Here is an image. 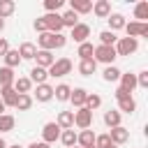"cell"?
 I'll return each instance as SVG.
<instances>
[{
	"mask_svg": "<svg viewBox=\"0 0 148 148\" xmlns=\"http://www.w3.org/2000/svg\"><path fill=\"white\" fill-rule=\"evenodd\" d=\"M67 44V37L65 35H56V32H42L39 35V46L42 51H51V49H62Z\"/></svg>",
	"mask_w": 148,
	"mask_h": 148,
	"instance_id": "obj_1",
	"label": "cell"
},
{
	"mask_svg": "<svg viewBox=\"0 0 148 148\" xmlns=\"http://www.w3.org/2000/svg\"><path fill=\"white\" fill-rule=\"evenodd\" d=\"M113 49H116V56H130V53H134L139 49V42L134 37H120Z\"/></svg>",
	"mask_w": 148,
	"mask_h": 148,
	"instance_id": "obj_2",
	"label": "cell"
},
{
	"mask_svg": "<svg viewBox=\"0 0 148 148\" xmlns=\"http://www.w3.org/2000/svg\"><path fill=\"white\" fill-rule=\"evenodd\" d=\"M69 72H72V60H69V58H60V60H56V62L49 67L46 74L56 79V76H65V74H69Z\"/></svg>",
	"mask_w": 148,
	"mask_h": 148,
	"instance_id": "obj_3",
	"label": "cell"
},
{
	"mask_svg": "<svg viewBox=\"0 0 148 148\" xmlns=\"http://www.w3.org/2000/svg\"><path fill=\"white\" fill-rule=\"evenodd\" d=\"M92 56H95V58H92L95 62L99 60V62H106V65H111V62H113V60L118 58V56H116V49H113V46H102V44H99V46L95 49V53H92Z\"/></svg>",
	"mask_w": 148,
	"mask_h": 148,
	"instance_id": "obj_4",
	"label": "cell"
},
{
	"mask_svg": "<svg viewBox=\"0 0 148 148\" xmlns=\"http://www.w3.org/2000/svg\"><path fill=\"white\" fill-rule=\"evenodd\" d=\"M116 99H118V106H120V111H127V113H132V111L136 109V104H134L132 95H130L127 90H123V88H118V90H116Z\"/></svg>",
	"mask_w": 148,
	"mask_h": 148,
	"instance_id": "obj_5",
	"label": "cell"
},
{
	"mask_svg": "<svg viewBox=\"0 0 148 148\" xmlns=\"http://www.w3.org/2000/svg\"><path fill=\"white\" fill-rule=\"evenodd\" d=\"M90 123H92V111L86 109V106H81V109L74 113V125H79L81 130H88Z\"/></svg>",
	"mask_w": 148,
	"mask_h": 148,
	"instance_id": "obj_6",
	"label": "cell"
},
{
	"mask_svg": "<svg viewBox=\"0 0 148 148\" xmlns=\"http://www.w3.org/2000/svg\"><path fill=\"white\" fill-rule=\"evenodd\" d=\"M125 30H127V37H139V35H148V23L143 21H134V23H125Z\"/></svg>",
	"mask_w": 148,
	"mask_h": 148,
	"instance_id": "obj_7",
	"label": "cell"
},
{
	"mask_svg": "<svg viewBox=\"0 0 148 148\" xmlns=\"http://www.w3.org/2000/svg\"><path fill=\"white\" fill-rule=\"evenodd\" d=\"M42 136H44V143L51 146L56 139H60V127H58L56 123H46L44 130H42Z\"/></svg>",
	"mask_w": 148,
	"mask_h": 148,
	"instance_id": "obj_8",
	"label": "cell"
},
{
	"mask_svg": "<svg viewBox=\"0 0 148 148\" xmlns=\"http://www.w3.org/2000/svg\"><path fill=\"white\" fill-rule=\"evenodd\" d=\"M44 18V23H46V32H60L62 30V21H60V14H46V16H42Z\"/></svg>",
	"mask_w": 148,
	"mask_h": 148,
	"instance_id": "obj_9",
	"label": "cell"
},
{
	"mask_svg": "<svg viewBox=\"0 0 148 148\" xmlns=\"http://www.w3.org/2000/svg\"><path fill=\"white\" fill-rule=\"evenodd\" d=\"M88 35H90V28H88L86 23H76V25L72 28V39L79 42V44H83V42L88 39Z\"/></svg>",
	"mask_w": 148,
	"mask_h": 148,
	"instance_id": "obj_10",
	"label": "cell"
},
{
	"mask_svg": "<svg viewBox=\"0 0 148 148\" xmlns=\"http://www.w3.org/2000/svg\"><path fill=\"white\" fill-rule=\"evenodd\" d=\"M90 9H92V2L90 0H72L69 2V12H74L76 16L79 14H88Z\"/></svg>",
	"mask_w": 148,
	"mask_h": 148,
	"instance_id": "obj_11",
	"label": "cell"
},
{
	"mask_svg": "<svg viewBox=\"0 0 148 148\" xmlns=\"http://www.w3.org/2000/svg\"><path fill=\"white\" fill-rule=\"evenodd\" d=\"M56 125L62 127V130H72V127H74V111H60Z\"/></svg>",
	"mask_w": 148,
	"mask_h": 148,
	"instance_id": "obj_12",
	"label": "cell"
},
{
	"mask_svg": "<svg viewBox=\"0 0 148 148\" xmlns=\"http://www.w3.org/2000/svg\"><path fill=\"white\" fill-rule=\"evenodd\" d=\"M14 81H16L14 69H9V67H0V88H12Z\"/></svg>",
	"mask_w": 148,
	"mask_h": 148,
	"instance_id": "obj_13",
	"label": "cell"
},
{
	"mask_svg": "<svg viewBox=\"0 0 148 148\" xmlns=\"http://www.w3.org/2000/svg\"><path fill=\"white\" fill-rule=\"evenodd\" d=\"M35 58H37V67H42V69H46V67H51V65L56 62V58L51 56V51H42V49L37 51Z\"/></svg>",
	"mask_w": 148,
	"mask_h": 148,
	"instance_id": "obj_14",
	"label": "cell"
},
{
	"mask_svg": "<svg viewBox=\"0 0 148 148\" xmlns=\"http://www.w3.org/2000/svg\"><path fill=\"white\" fill-rule=\"evenodd\" d=\"M109 139H111V143H125L127 139H130V132L125 130V127H113L111 130V134H109Z\"/></svg>",
	"mask_w": 148,
	"mask_h": 148,
	"instance_id": "obj_15",
	"label": "cell"
},
{
	"mask_svg": "<svg viewBox=\"0 0 148 148\" xmlns=\"http://www.w3.org/2000/svg\"><path fill=\"white\" fill-rule=\"evenodd\" d=\"M92 9H95V14H97L99 18H109V16H111V5H109V0H97V2L92 5Z\"/></svg>",
	"mask_w": 148,
	"mask_h": 148,
	"instance_id": "obj_16",
	"label": "cell"
},
{
	"mask_svg": "<svg viewBox=\"0 0 148 148\" xmlns=\"http://www.w3.org/2000/svg\"><path fill=\"white\" fill-rule=\"evenodd\" d=\"M86 97H88V92L83 90V88H74L72 90V95H69V102L74 104V106H86Z\"/></svg>",
	"mask_w": 148,
	"mask_h": 148,
	"instance_id": "obj_17",
	"label": "cell"
},
{
	"mask_svg": "<svg viewBox=\"0 0 148 148\" xmlns=\"http://www.w3.org/2000/svg\"><path fill=\"white\" fill-rule=\"evenodd\" d=\"M76 143H81V148L95 146V134H92V130H83L81 134H76Z\"/></svg>",
	"mask_w": 148,
	"mask_h": 148,
	"instance_id": "obj_18",
	"label": "cell"
},
{
	"mask_svg": "<svg viewBox=\"0 0 148 148\" xmlns=\"http://www.w3.org/2000/svg\"><path fill=\"white\" fill-rule=\"evenodd\" d=\"M18 56H21V60H32V58L37 56V49H35V44H30V42H23V44H21V49H18Z\"/></svg>",
	"mask_w": 148,
	"mask_h": 148,
	"instance_id": "obj_19",
	"label": "cell"
},
{
	"mask_svg": "<svg viewBox=\"0 0 148 148\" xmlns=\"http://www.w3.org/2000/svg\"><path fill=\"white\" fill-rule=\"evenodd\" d=\"M120 88L132 92L136 88V74H120Z\"/></svg>",
	"mask_w": 148,
	"mask_h": 148,
	"instance_id": "obj_20",
	"label": "cell"
},
{
	"mask_svg": "<svg viewBox=\"0 0 148 148\" xmlns=\"http://www.w3.org/2000/svg\"><path fill=\"white\" fill-rule=\"evenodd\" d=\"M0 95H2V104H5V106H14V104H16L18 92H16L14 88H2V90H0Z\"/></svg>",
	"mask_w": 148,
	"mask_h": 148,
	"instance_id": "obj_21",
	"label": "cell"
},
{
	"mask_svg": "<svg viewBox=\"0 0 148 148\" xmlns=\"http://www.w3.org/2000/svg\"><path fill=\"white\" fill-rule=\"evenodd\" d=\"M95 69H97V62H95L92 58H88V60H81V62H79V72H81L83 76L95 74Z\"/></svg>",
	"mask_w": 148,
	"mask_h": 148,
	"instance_id": "obj_22",
	"label": "cell"
},
{
	"mask_svg": "<svg viewBox=\"0 0 148 148\" xmlns=\"http://www.w3.org/2000/svg\"><path fill=\"white\" fill-rule=\"evenodd\" d=\"M46 69H42V67H32L30 69V81H35L37 86H42V83H46Z\"/></svg>",
	"mask_w": 148,
	"mask_h": 148,
	"instance_id": "obj_23",
	"label": "cell"
},
{
	"mask_svg": "<svg viewBox=\"0 0 148 148\" xmlns=\"http://www.w3.org/2000/svg\"><path fill=\"white\" fill-rule=\"evenodd\" d=\"M51 97H53V88H51L49 83L37 86V99H39V102H49Z\"/></svg>",
	"mask_w": 148,
	"mask_h": 148,
	"instance_id": "obj_24",
	"label": "cell"
},
{
	"mask_svg": "<svg viewBox=\"0 0 148 148\" xmlns=\"http://www.w3.org/2000/svg\"><path fill=\"white\" fill-rule=\"evenodd\" d=\"M53 95H56V99L67 102V99H69V95H72V88H69L67 83H60L58 88H53Z\"/></svg>",
	"mask_w": 148,
	"mask_h": 148,
	"instance_id": "obj_25",
	"label": "cell"
},
{
	"mask_svg": "<svg viewBox=\"0 0 148 148\" xmlns=\"http://www.w3.org/2000/svg\"><path fill=\"white\" fill-rule=\"evenodd\" d=\"M30 86H32V81H30V79H16L12 88H14V90H16L18 95H28V90H30Z\"/></svg>",
	"mask_w": 148,
	"mask_h": 148,
	"instance_id": "obj_26",
	"label": "cell"
},
{
	"mask_svg": "<svg viewBox=\"0 0 148 148\" xmlns=\"http://www.w3.org/2000/svg\"><path fill=\"white\" fill-rule=\"evenodd\" d=\"M18 62H21V56H18V51H7V53H5V67L14 69Z\"/></svg>",
	"mask_w": 148,
	"mask_h": 148,
	"instance_id": "obj_27",
	"label": "cell"
},
{
	"mask_svg": "<svg viewBox=\"0 0 148 148\" xmlns=\"http://www.w3.org/2000/svg\"><path fill=\"white\" fill-rule=\"evenodd\" d=\"M104 123L113 130V127H120V113L118 111H106L104 113Z\"/></svg>",
	"mask_w": 148,
	"mask_h": 148,
	"instance_id": "obj_28",
	"label": "cell"
},
{
	"mask_svg": "<svg viewBox=\"0 0 148 148\" xmlns=\"http://www.w3.org/2000/svg\"><path fill=\"white\" fill-rule=\"evenodd\" d=\"M109 25H111V32L125 28V16H123V14H111V16H109Z\"/></svg>",
	"mask_w": 148,
	"mask_h": 148,
	"instance_id": "obj_29",
	"label": "cell"
},
{
	"mask_svg": "<svg viewBox=\"0 0 148 148\" xmlns=\"http://www.w3.org/2000/svg\"><path fill=\"white\" fill-rule=\"evenodd\" d=\"M14 106H16L18 111H28V109L32 106V97H30V95H18V97H16V104H14Z\"/></svg>",
	"mask_w": 148,
	"mask_h": 148,
	"instance_id": "obj_30",
	"label": "cell"
},
{
	"mask_svg": "<svg viewBox=\"0 0 148 148\" xmlns=\"http://www.w3.org/2000/svg\"><path fill=\"white\" fill-rule=\"evenodd\" d=\"M60 141H62L67 148H74V143H76V132H74V130H65V132L60 134Z\"/></svg>",
	"mask_w": 148,
	"mask_h": 148,
	"instance_id": "obj_31",
	"label": "cell"
},
{
	"mask_svg": "<svg viewBox=\"0 0 148 148\" xmlns=\"http://www.w3.org/2000/svg\"><path fill=\"white\" fill-rule=\"evenodd\" d=\"M14 9H16L14 0H0V18H5V16H9V14H14Z\"/></svg>",
	"mask_w": 148,
	"mask_h": 148,
	"instance_id": "obj_32",
	"label": "cell"
},
{
	"mask_svg": "<svg viewBox=\"0 0 148 148\" xmlns=\"http://www.w3.org/2000/svg\"><path fill=\"white\" fill-rule=\"evenodd\" d=\"M92 53H95V46H92V44H88V42L79 44V56H81V60H88V58H92Z\"/></svg>",
	"mask_w": 148,
	"mask_h": 148,
	"instance_id": "obj_33",
	"label": "cell"
},
{
	"mask_svg": "<svg viewBox=\"0 0 148 148\" xmlns=\"http://www.w3.org/2000/svg\"><path fill=\"white\" fill-rule=\"evenodd\" d=\"M12 130H14V116L2 113L0 116V132H12Z\"/></svg>",
	"mask_w": 148,
	"mask_h": 148,
	"instance_id": "obj_34",
	"label": "cell"
},
{
	"mask_svg": "<svg viewBox=\"0 0 148 148\" xmlns=\"http://www.w3.org/2000/svg\"><path fill=\"white\" fill-rule=\"evenodd\" d=\"M60 21H62V28H65V25H69V28H74V25L79 23V16H76L74 12H65V14L60 16Z\"/></svg>",
	"mask_w": 148,
	"mask_h": 148,
	"instance_id": "obj_35",
	"label": "cell"
},
{
	"mask_svg": "<svg viewBox=\"0 0 148 148\" xmlns=\"http://www.w3.org/2000/svg\"><path fill=\"white\" fill-rule=\"evenodd\" d=\"M134 16L141 18V23H143V18H148V2H139L134 7Z\"/></svg>",
	"mask_w": 148,
	"mask_h": 148,
	"instance_id": "obj_36",
	"label": "cell"
},
{
	"mask_svg": "<svg viewBox=\"0 0 148 148\" xmlns=\"http://www.w3.org/2000/svg\"><path fill=\"white\" fill-rule=\"evenodd\" d=\"M99 42H102V46H113L116 35H113L111 30H104V32H99Z\"/></svg>",
	"mask_w": 148,
	"mask_h": 148,
	"instance_id": "obj_37",
	"label": "cell"
},
{
	"mask_svg": "<svg viewBox=\"0 0 148 148\" xmlns=\"http://www.w3.org/2000/svg\"><path fill=\"white\" fill-rule=\"evenodd\" d=\"M120 79V69H116L113 65H109L104 69V81H118Z\"/></svg>",
	"mask_w": 148,
	"mask_h": 148,
	"instance_id": "obj_38",
	"label": "cell"
},
{
	"mask_svg": "<svg viewBox=\"0 0 148 148\" xmlns=\"http://www.w3.org/2000/svg\"><path fill=\"white\" fill-rule=\"evenodd\" d=\"M99 104H102V97H99V95H88V97H86V109L92 111V109H97Z\"/></svg>",
	"mask_w": 148,
	"mask_h": 148,
	"instance_id": "obj_39",
	"label": "cell"
},
{
	"mask_svg": "<svg viewBox=\"0 0 148 148\" xmlns=\"http://www.w3.org/2000/svg\"><path fill=\"white\" fill-rule=\"evenodd\" d=\"M44 7L49 9V14H56V9L62 7V0H44Z\"/></svg>",
	"mask_w": 148,
	"mask_h": 148,
	"instance_id": "obj_40",
	"label": "cell"
},
{
	"mask_svg": "<svg viewBox=\"0 0 148 148\" xmlns=\"http://www.w3.org/2000/svg\"><path fill=\"white\" fill-rule=\"evenodd\" d=\"M106 146H111L109 134H99V136H95V148H106Z\"/></svg>",
	"mask_w": 148,
	"mask_h": 148,
	"instance_id": "obj_41",
	"label": "cell"
},
{
	"mask_svg": "<svg viewBox=\"0 0 148 148\" xmlns=\"http://www.w3.org/2000/svg\"><path fill=\"white\" fill-rule=\"evenodd\" d=\"M136 86H141V88H148V72H141V74L136 76Z\"/></svg>",
	"mask_w": 148,
	"mask_h": 148,
	"instance_id": "obj_42",
	"label": "cell"
},
{
	"mask_svg": "<svg viewBox=\"0 0 148 148\" xmlns=\"http://www.w3.org/2000/svg\"><path fill=\"white\" fill-rule=\"evenodd\" d=\"M35 30H37V32H46V23H44V18H37V21H35Z\"/></svg>",
	"mask_w": 148,
	"mask_h": 148,
	"instance_id": "obj_43",
	"label": "cell"
},
{
	"mask_svg": "<svg viewBox=\"0 0 148 148\" xmlns=\"http://www.w3.org/2000/svg\"><path fill=\"white\" fill-rule=\"evenodd\" d=\"M9 51V46H7V39H0V56H5Z\"/></svg>",
	"mask_w": 148,
	"mask_h": 148,
	"instance_id": "obj_44",
	"label": "cell"
},
{
	"mask_svg": "<svg viewBox=\"0 0 148 148\" xmlns=\"http://www.w3.org/2000/svg\"><path fill=\"white\" fill-rule=\"evenodd\" d=\"M28 148H51L49 143H44V141H39V143H30Z\"/></svg>",
	"mask_w": 148,
	"mask_h": 148,
	"instance_id": "obj_45",
	"label": "cell"
},
{
	"mask_svg": "<svg viewBox=\"0 0 148 148\" xmlns=\"http://www.w3.org/2000/svg\"><path fill=\"white\" fill-rule=\"evenodd\" d=\"M2 111H5V104H2V99H0V116H2Z\"/></svg>",
	"mask_w": 148,
	"mask_h": 148,
	"instance_id": "obj_46",
	"label": "cell"
},
{
	"mask_svg": "<svg viewBox=\"0 0 148 148\" xmlns=\"http://www.w3.org/2000/svg\"><path fill=\"white\" fill-rule=\"evenodd\" d=\"M2 28H5V18H0V30H2Z\"/></svg>",
	"mask_w": 148,
	"mask_h": 148,
	"instance_id": "obj_47",
	"label": "cell"
},
{
	"mask_svg": "<svg viewBox=\"0 0 148 148\" xmlns=\"http://www.w3.org/2000/svg\"><path fill=\"white\" fill-rule=\"evenodd\" d=\"M0 148H7V143H5V141H2V139H0Z\"/></svg>",
	"mask_w": 148,
	"mask_h": 148,
	"instance_id": "obj_48",
	"label": "cell"
},
{
	"mask_svg": "<svg viewBox=\"0 0 148 148\" xmlns=\"http://www.w3.org/2000/svg\"><path fill=\"white\" fill-rule=\"evenodd\" d=\"M106 148H116V143H111V146H106Z\"/></svg>",
	"mask_w": 148,
	"mask_h": 148,
	"instance_id": "obj_49",
	"label": "cell"
},
{
	"mask_svg": "<svg viewBox=\"0 0 148 148\" xmlns=\"http://www.w3.org/2000/svg\"><path fill=\"white\" fill-rule=\"evenodd\" d=\"M9 148H21V146H18V143H16V146H9Z\"/></svg>",
	"mask_w": 148,
	"mask_h": 148,
	"instance_id": "obj_50",
	"label": "cell"
},
{
	"mask_svg": "<svg viewBox=\"0 0 148 148\" xmlns=\"http://www.w3.org/2000/svg\"><path fill=\"white\" fill-rule=\"evenodd\" d=\"M90 148H95V146H90Z\"/></svg>",
	"mask_w": 148,
	"mask_h": 148,
	"instance_id": "obj_51",
	"label": "cell"
}]
</instances>
